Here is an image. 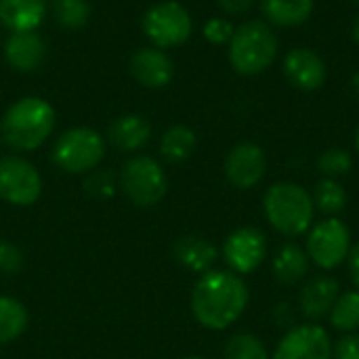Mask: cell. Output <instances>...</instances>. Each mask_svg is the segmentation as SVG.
<instances>
[{"instance_id":"25","label":"cell","mask_w":359,"mask_h":359,"mask_svg":"<svg viewBox=\"0 0 359 359\" xmlns=\"http://www.w3.org/2000/svg\"><path fill=\"white\" fill-rule=\"evenodd\" d=\"M330 324L341 332H355L359 328V292H343L339 294L332 311H330Z\"/></svg>"},{"instance_id":"30","label":"cell","mask_w":359,"mask_h":359,"mask_svg":"<svg viewBox=\"0 0 359 359\" xmlns=\"http://www.w3.org/2000/svg\"><path fill=\"white\" fill-rule=\"evenodd\" d=\"M23 252L13 242L0 240V273L2 276H17L23 269Z\"/></svg>"},{"instance_id":"1","label":"cell","mask_w":359,"mask_h":359,"mask_svg":"<svg viewBox=\"0 0 359 359\" xmlns=\"http://www.w3.org/2000/svg\"><path fill=\"white\" fill-rule=\"evenodd\" d=\"M248 307V286L233 271L210 269L191 290V313L208 330H225Z\"/></svg>"},{"instance_id":"40","label":"cell","mask_w":359,"mask_h":359,"mask_svg":"<svg viewBox=\"0 0 359 359\" xmlns=\"http://www.w3.org/2000/svg\"><path fill=\"white\" fill-rule=\"evenodd\" d=\"M0 143H2V137H0Z\"/></svg>"},{"instance_id":"16","label":"cell","mask_w":359,"mask_h":359,"mask_svg":"<svg viewBox=\"0 0 359 359\" xmlns=\"http://www.w3.org/2000/svg\"><path fill=\"white\" fill-rule=\"evenodd\" d=\"M341 294V286L330 276H318L311 278L303 292H301V311L309 320H322L330 316L337 299Z\"/></svg>"},{"instance_id":"27","label":"cell","mask_w":359,"mask_h":359,"mask_svg":"<svg viewBox=\"0 0 359 359\" xmlns=\"http://www.w3.org/2000/svg\"><path fill=\"white\" fill-rule=\"evenodd\" d=\"M225 359H269V353L259 337L255 334H236L225 347Z\"/></svg>"},{"instance_id":"11","label":"cell","mask_w":359,"mask_h":359,"mask_svg":"<svg viewBox=\"0 0 359 359\" xmlns=\"http://www.w3.org/2000/svg\"><path fill=\"white\" fill-rule=\"evenodd\" d=\"M271 359H332V341L322 326L301 324L284 334Z\"/></svg>"},{"instance_id":"31","label":"cell","mask_w":359,"mask_h":359,"mask_svg":"<svg viewBox=\"0 0 359 359\" xmlns=\"http://www.w3.org/2000/svg\"><path fill=\"white\" fill-rule=\"evenodd\" d=\"M233 32H236V27L225 17H212L204 25V38L212 44H229Z\"/></svg>"},{"instance_id":"6","label":"cell","mask_w":359,"mask_h":359,"mask_svg":"<svg viewBox=\"0 0 359 359\" xmlns=\"http://www.w3.org/2000/svg\"><path fill=\"white\" fill-rule=\"evenodd\" d=\"M120 187L135 206L151 208L164 200L168 191V179L158 160L149 156H137L122 166Z\"/></svg>"},{"instance_id":"9","label":"cell","mask_w":359,"mask_h":359,"mask_svg":"<svg viewBox=\"0 0 359 359\" xmlns=\"http://www.w3.org/2000/svg\"><path fill=\"white\" fill-rule=\"evenodd\" d=\"M42 194L38 168L19 156L0 158V200L13 206H32Z\"/></svg>"},{"instance_id":"37","label":"cell","mask_w":359,"mask_h":359,"mask_svg":"<svg viewBox=\"0 0 359 359\" xmlns=\"http://www.w3.org/2000/svg\"><path fill=\"white\" fill-rule=\"evenodd\" d=\"M355 149L359 151V126H358V130H355Z\"/></svg>"},{"instance_id":"36","label":"cell","mask_w":359,"mask_h":359,"mask_svg":"<svg viewBox=\"0 0 359 359\" xmlns=\"http://www.w3.org/2000/svg\"><path fill=\"white\" fill-rule=\"evenodd\" d=\"M353 40H355V44L359 46V15L358 19H355V23H353Z\"/></svg>"},{"instance_id":"34","label":"cell","mask_w":359,"mask_h":359,"mask_svg":"<svg viewBox=\"0 0 359 359\" xmlns=\"http://www.w3.org/2000/svg\"><path fill=\"white\" fill-rule=\"evenodd\" d=\"M349 261V273H351V280L355 284V290L359 292V242L355 246H351V252L347 257Z\"/></svg>"},{"instance_id":"5","label":"cell","mask_w":359,"mask_h":359,"mask_svg":"<svg viewBox=\"0 0 359 359\" xmlns=\"http://www.w3.org/2000/svg\"><path fill=\"white\" fill-rule=\"evenodd\" d=\"M105 156V141L88 126L65 130L53 145L50 158L55 166L67 175H84L99 166Z\"/></svg>"},{"instance_id":"23","label":"cell","mask_w":359,"mask_h":359,"mask_svg":"<svg viewBox=\"0 0 359 359\" xmlns=\"http://www.w3.org/2000/svg\"><path fill=\"white\" fill-rule=\"evenodd\" d=\"M29 316L21 301L13 297H0V345L17 341L27 328Z\"/></svg>"},{"instance_id":"12","label":"cell","mask_w":359,"mask_h":359,"mask_svg":"<svg viewBox=\"0 0 359 359\" xmlns=\"http://www.w3.org/2000/svg\"><path fill=\"white\" fill-rule=\"evenodd\" d=\"M267 172V156L257 143H238L225 158V177L238 189H252Z\"/></svg>"},{"instance_id":"33","label":"cell","mask_w":359,"mask_h":359,"mask_svg":"<svg viewBox=\"0 0 359 359\" xmlns=\"http://www.w3.org/2000/svg\"><path fill=\"white\" fill-rule=\"evenodd\" d=\"M221 11L227 15H244L252 8L255 0H217Z\"/></svg>"},{"instance_id":"17","label":"cell","mask_w":359,"mask_h":359,"mask_svg":"<svg viewBox=\"0 0 359 359\" xmlns=\"http://www.w3.org/2000/svg\"><path fill=\"white\" fill-rule=\"evenodd\" d=\"M175 261L191 273H206L219 259V250L212 242L200 236H185L179 238L172 246Z\"/></svg>"},{"instance_id":"32","label":"cell","mask_w":359,"mask_h":359,"mask_svg":"<svg viewBox=\"0 0 359 359\" xmlns=\"http://www.w3.org/2000/svg\"><path fill=\"white\" fill-rule=\"evenodd\" d=\"M332 359H359V334L355 332L345 334L332 347Z\"/></svg>"},{"instance_id":"8","label":"cell","mask_w":359,"mask_h":359,"mask_svg":"<svg viewBox=\"0 0 359 359\" xmlns=\"http://www.w3.org/2000/svg\"><path fill=\"white\" fill-rule=\"evenodd\" d=\"M305 252H307L309 261H313L322 269L339 267L351 252L349 227L341 219L328 217L326 221L318 223L309 231Z\"/></svg>"},{"instance_id":"13","label":"cell","mask_w":359,"mask_h":359,"mask_svg":"<svg viewBox=\"0 0 359 359\" xmlns=\"http://www.w3.org/2000/svg\"><path fill=\"white\" fill-rule=\"evenodd\" d=\"M284 74L299 90H318L326 84L328 65L326 61L307 46H297L284 57Z\"/></svg>"},{"instance_id":"28","label":"cell","mask_w":359,"mask_h":359,"mask_svg":"<svg viewBox=\"0 0 359 359\" xmlns=\"http://www.w3.org/2000/svg\"><path fill=\"white\" fill-rule=\"evenodd\" d=\"M118 185H120V179L107 170V168H101V170H90L88 177L84 179V191L86 196L95 198V200H109L116 196L118 191Z\"/></svg>"},{"instance_id":"21","label":"cell","mask_w":359,"mask_h":359,"mask_svg":"<svg viewBox=\"0 0 359 359\" xmlns=\"http://www.w3.org/2000/svg\"><path fill=\"white\" fill-rule=\"evenodd\" d=\"M309 273V257L297 244L282 246L273 257V276L278 282L292 286Z\"/></svg>"},{"instance_id":"24","label":"cell","mask_w":359,"mask_h":359,"mask_svg":"<svg viewBox=\"0 0 359 359\" xmlns=\"http://www.w3.org/2000/svg\"><path fill=\"white\" fill-rule=\"evenodd\" d=\"M313 206L326 217H337L347 204V191L337 179H322L313 191Z\"/></svg>"},{"instance_id":"26","label":"cell","mask_w":359,"mask_h":359,"mask_svg":"<svg viewBox=\"0 0 359 359\" xmlns=\"http://www.w3.org/2000/svg\"><path fill=\"white\" fill-rule=\"evenodd\" d=\"M50 11L57 23L65 29H80L90 19V6L86 0H50Z\"/></svg>"},{"instance_id":"2","label":"cell","mask_w":359,"mask_h":359,"mask_svg":"<svg viewBox=\"0 0 359 359\" xmlns=\"http://www.w3.org/2000/svg\"><path fill=\"white\" fill-rule=\"evenodd\" d=\"M55 128V109L40 97L15 101L2 118V139L17 151L38 149Z\"/></svg>"},{"instance_id":"20","label":"cell","mask_w":359,"mask_h":359,"mask_svg":"<svg viewBox=\"0 0 359 359\" xmlns=\"http://www.w3.org/2000/svg\"><path fill=\"white\" fill-rule=\"evenodd\" d=\"M316 8V0H261V13L269 25L297 27L303 25Z\"/></svg>"},{"instance_id":"38","label":"cell","mask_w":359,"mask_h":359,"mask_svg":"<svg viewBox=\"0 0 359 359\" xmlns=\"http://www.w3.org/2000/svg\"><path fill=\"white\" fill-rule=\"evenodd\" d=\"M185 359H204V358H198V355H194V358H185Z\"/></svg>"},{"instance_id":"19","label":"cell","mask_w":359,"mask_h":359,"mask_svg":"<svg viewBox=\"0 0 359 359\" xmlns=\"http://www.w3.org/2000/svg\"><path fill=\"white\" fill-rule=\"evenodd\" d=\"M149 137H151V124L139 114L120 116L118 120L111 122V126L107 130L109 143L116 149L126 151V154L139 151L141 147H145Z\"/></svg>"},{"instance_id":"22","label":"cell","mask_w":359,"mask_h":359,"mask_svg":"<svg viewBox=\"0 0 359 359\" xmlns=\"http://www.w3.org/2000/svg\"><path fill=\"white\" fill-rule=\"evenodd\" d=\"M196 145H198L196 133L185 124H175L162 135L160 154L166 162L181 164L191 158V154L196 151Z\"/></svg>"},{"instance_id":"4","label":"cell","mask_w":359,"mask_h":359,"mask_svg":"<svg viewBox=\"0 0 359 359\" xmlns=\"http://www.w3.org/2000/svg\"><path fill=\"white\" fill-rule=\"evenodd\" d=\"M267 221L282 236L297 238L309 231L313 221V198L311 194L290 181L276 183L263 198Z\"/></svg>"},{"instance_id":"7","label":"cell","mask_w":359,"mask_h":359,"mask_svg":"<svg viewBox=\"0 0 359 359\" xmlns=\"http://www.w3.org/2000/svg\"><path fill=\"white\" fill-rule=\"evenodd\" d=\"M143 32L154 46L170 48L189 40L194 32V21L183 4L175 0H164L145 11Z\"/></svg>"},{"instance_id":"35","label":"cell","mask_w":359,"mask_h":359,"mask_svg":"<svg viewBox=\"0 0 359 359\" xmlns=\"http://www.w3.org/2000/svg\"><path fill=\"white\" fill-rule=\"evenodd\" d=\"M351 88H353L355 97L359 99V72H355V74H353V78H351Z\"/></svg>"},{"instance_id":"10","label":"cell","mask_w":359,"mask_h":359,"mask_svg":"<svg viewBox=\"0 0 359 359\" xmlns=\"http://www.w3.org/2000/svg\"><path fill=\"white\" fill-rule=\"evenodd\" d=\"M267 255V238L257 227H240L223 242V259L238 276L252 273Z\"/></svg>"},{"instance_id":"29","label":"cell","mask_w":359,"mask_h":359,"mask_svg":"<svg viewBox=\"0 0 359 359\" xmlns=\"http://www.w3.org/2000/svg\"><path fill=\"white\" fill-rule=\"evenodd\" d=\"M353 168V158L349 151L341 149V147H332L326 149L320 158H318V170L326 177V179H337L347 175Z\"/></svg>"},{"instance_id":"15","label":"cell","mask_w":359,"mask_h":359,"mask_svg":"<svg viewBox=\"0 0 359 359\" xmlns=\"http://www.w3.org/2000/svg\"><path fill=\"white\" fill-rule=\"evenodd\" d=\"M4 57L17 72H34L46 57V44L36 32H17L4 44Z\"/></svg>"},{"instance_id":"14","label":"cell","mask_w":359,"mask_h":359,"mask_svg":"<svg viewBox=\"0 0 359 359\" xmlns=\"http://www.w3.org/2000/svg\"><path fill=\"white\" fill-rule=\"evenodd\" d=\"M130 74L145 88H162L172 80V59L158 46L139 48L130 57Z\"/></svg>"},{"instance_id":"39","label":"cell","mask_w":359,"mask_h":359,"mask_svg":"<svg viewBox=\"0 0 359 359\" xmlns=\"http://www.w3.org/2000/svg\"><path fill=\"white\" fill-rule=\"evenodd\" d=\"M351 2H353V4H358V6H359V0H351Z\"/></svg>"},{"instance_id":"18","label":"cell","mask_w":359,"mask_h":359,"mask_svg":"<svg viewBox=\"0 0 359 359\" xmlns=\"http://www.w3.org/2000/svg\"><path fill=\"white\" fill-rule=\"evenodd\" d=\"M48 8V0H0V21L13 34L36 32Z\"/></svg>"},{"instance_id":"3","label":"cell","mask_w":359,"mask_h":359,"mask_svg":"<svg viewBox=\"0 0 359 359\" xmlns=\"http://www.w3.org/2000/svg\"><path fill=\"white\" fill-rule=\"evenodd\" d=\"M278 34L267 21L250 19L236 27L229 40V63L240 76H257L269 69L278 57Z\"/></svg>"}]
</instances>
